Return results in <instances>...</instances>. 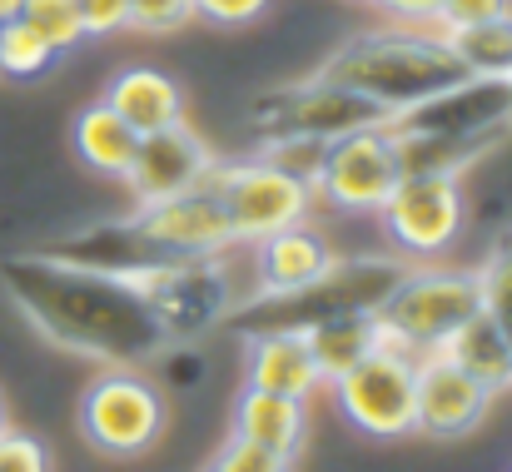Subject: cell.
Returning a JSON list of instances; mask_svg holds the SVG:
<instances>
[{
  "label": "cell",
  "instance_id": "cell-1",
  "mask_svg": "<svg viewBox=\"0 0 512 472\" xmlns=\"http://www.w3.org/2000/svg\"><path fill=\"white\" fill-rule=\"evenodd\" d=\"M0 284L35 333L100 368H150L170 353L165 323L120 274L55 254H15L0 264Z\"/></svg>",
  "mask_w": 512,
  "mask_h": 472
},
{
  "label": "cell",
  "instance_id": "cell-2",
  "mask_svg": "<svg viewBox=\"0 0 512 472\" xmlns=\"http://www.w3.org/2000/svg\"><path fill=\"white\" fill-rule=\"evenodd\" d=\"M319 75L343 85V90H353V95H363L368 105H378L393 120V115L443 95L468 70L453 55V45L443 40V30H433V25H393V30H363V35L343 40L339 50L324 60Z\"/></svg>",
  "mask_w": 512,
  "mask_h": 472
},
{
  "label": "cell",
  "instance_id": "cell-3",
  "mask_svg": "<svg viewBox=\"0 0 512 472\" xmlns=\"http://www.w3.org/2000/svg\"><path fill=\"white\" fill-rule=\"evenodd\" d=\"M403 259H383V254H353L334 259L314 284L289 289V294H249L234 314L224 318L229 333L254 338V333H309L329 318L343 314H373L388 289L403 279Z\"/></svg>",
  "mask_w": 512,
  "mask_h": 472
},
{
  "label": "cell",
  "instance_id": "cell-4",
  "mask_svg": "<svg viewBox=\"0 0 512 472\" xmlns=\"http://www.w3.org/2000/svg\"><path fill=\"white\" fill-rule=\"evenodd\" d=\"M483 309V289H478V269H438V264H418L403 269V279L388 289V299L373 309V323L383 333V343L428 358L438 353L458 323Z\"/></svg>",
  "mask_w": 512,
  "mask_h": 472
},
{
  "label": "cell",
  "instance_id": "cell-5",
  "mask_svg": "<svg viewBox=\"0 0 512 472\" xmlns=\"http://www.w3.org/2000/svg\"><path fill=\"white\" fill-rule=\"evenodd\" d=\"M135 289L145 294V304L155 309V318L165 323L170 343L199 338L209 328H224V318L249 299V289H239V279H234L229 249L165 259L160 269L140 274Z\"/></svg>",
  "mask_w": 512,
  "mask_h": 472
},
{
  "label": "cell",
  "instance_id": "cell-6",
  "mask_svg": "<svg viewBox=\"0 0 512 472\" xmlns=\"http://www.w3.org/2000/svg\"><path fill=\"white\" fill-rule=\"evenodd\" d=\"M80 438L105 458H140L165 438L170 403L145 368H100L80 398Z\"/></svg>",
  "mask_w": 512,
  "mask_h": 472
},
{
  "label": "cell",
  "instance_id": "cell-7",
  "mask_svg": "<svg viewBox=\"0 0 512 472\" xmlns=\"http://www.w3.org/2000/svg\"><path fill=\"white\" fill-rule=\"evenodd\" d=\"M334 398L358 433L378 443L413 438L418 433V358L393 343H378L348 373L334 378Z\"/></svg>",
  "mask_w": 512,
  "mask_h": 472
},
{
  "label": "cell",
  "instance_id": "cell-8",
  "mask_svg": "<svg viewBox=\"0 0 512 472\" xmlns=\"http://www.w3.org/2000/svg\"><path fill=\"white\" fill-rule=\"evenodd\" d=\"M204 184L219 194L234 244H254L274 229H289V224L309 219V209H314V184L294 179L289 169H279L264 155L229 159V164L214 159Z\"/></svg>",
  "mask_w": 512,
  "mask_h": 472
},
{
  "label": "cell",
  "instance_id": "cell-9",
  "mask_svg": "<svg viewBox=\"0 0 512 472\" xmlns=\"http://www.w3.org/2000/svg\"><path fill=\"white\" fill-rule=\"evenodd\" d=\"M463 214V174L448 169H408L378 209L388 244L408 259L448 254L463 234Z\"/></svg>",
  "mask_w": 512,
  "mask_h": 472
},
{
  "label": "cell",
  "instance_id": "cell-10",
  "mask_svg": "<svg viewBox=\"0 0 512 472\" xmlns=\"http://www.w3.org/2000/svg\"><path fill=\"white\" fill-rule=\"evenodd\" d=\"M388 125H393V135H423V140L483 155L512 125V80L463 75L458 85H448L443 95L393 115Z\"/></svg>",
  "mask_w": 512,
  "mask_h": 472
},
{
  "label": "cell",
  "instance_id": "cell-11",
  "mask_svg": "<svg viewBox=\"0 0 512 472\" xmlns=\"http://www.w3.org/2000/svg\"><path fill=\"white\" fill-rule=\"evenodd\" d=\"M378 120H388L378 105H368L363 95L343 90L324 75L279 85V90L259 95L249 110V125L259 130V140H339L348 130H363Z\"/></svg>",
  "mask_w": 512,
  "mask_h": 472
},
{
  "label": "cell",
  "instance_id": "cell-12",
  "mask_svg": "<svg viewBox=\"0 0 512 472\" xmlns=\"http://www.w3.org/2000/svg\"><path fill=\"white\" fill-rule=\"evenodd\" d=\"M398 179H403L398 135L388 130V120H378V125L348 130V135L324 145L319 174H314V194L324 204L343 209V214H378Z\"/></svg>",
  "mask_w": 512,
  "mask_h": 472
},
{
  "label": "cell",
  "instance_id": "cell-13",
  "mask_svg": "<svg viewBox=\"0 0 512 472\" xmlns=\"http://www.w3.org/2000/svg\"><path fill=\"white\" fill-rule=\"evenodd\" d=\"M214 169V150L204 145V135H194L184 120H174L165 130L140 135L135 159L125 169V184L135 194V204H160L184 189H199Z\"/></svg>",
  "mask_w": 512,
  "mask_h": 472
},
{
  "label": "cell",
  "instance_id": "cell-14",
  "mask_svg": "<svg viewBox=\"0 0 512 472\" xmlns=\"http://www.w3.org/2000/svg\"><path fill=\"white\" fill-rule=\"evenodd\" d=\"M488 408H493V393L473 373H463L443 353L418 358V433L423 438L458 443L488 418Z\"/></svg>",
  "mask_w": 512,
  "mask_h": 472
},
{
  "label": "cell",
  "instance_id": "cell-15",
  "mask_svg": "<svg viewBox=\"0 0 512 472\" xmlns=\"http://www.w3.org/2000/svg\"><path fill=\"white\" fill-rule=\"evenodd\" d=\"M135 224L165 249V254H219V249H234V234H229V219H224V204L209 184L199 189H184L174 199L160 204H140L135 209Z\"/></svg>",
  "mask_w": 512,
  "mask_h": 472
},
{
  "label": "cell",
  "instance_id": "cell-16",
  "mask_svg": "<svg viewBox=\"0 0 512 472\" xmlns=\"http://www.w3.org/2000/svg\"><path fill=\"white\" fill-rule=\"evenodd\" d=\"M334 244L309 224H289V229H274L264 239H254V294H289V289H304L314 284L329 264H334Z\"/></svg>",
  "mask_w": 512,
  "mask_h": 472
},
{
  "label": "cell",
  "instance_id": "cell-17",
  "mask_svg": "<svg viewBox=\"0 0 512 472\" xmlns=\"http://www.w3.org/2000/svg\"><path fill=\"white\" fill-rule=\"evenodd\" d=\"M244 343H249V353H244V383L249 388L304 398V403L324 388V373H319L304 333H254Z\"/></svg>",
  "mask_w": 512,
  "mask_h": 472
},
{
  "label": "cell",
  "instance_id": "cell-18",
  "mask_svg": "<svg viewBox=\"0 0 512 472\" xmlns=\"http://www.w3.org/2000/svg\"><path fill=\"white\" fill-rule=\"evenodd\" d=\"M105 105L135 130V135H150V130H165L174 120H184V90L179 80L155 70V65H130L110 80L105 90Z\"/></svg>",
  "mask_w": 512,
  "mask_h": 472
},
{
  "label": "cell",
  "instance_id": "cell-19",
  "mask_svg": "<svg viewBox=\"0 0 512 472\" xmlns=\"http://www.w3.org/2000/svg\"><path fill=\"white\" fill-rule=\"evenodd\" d=\"M304 433H309L304 398H284V393H264V388L244 383V393L234 403V438L294 458L304 448Z\"/></svg>",
  "mask_w": 512,
  "mask_h": 472
},
{
  "label": "cell",
  "instance_id": "cell-20",
  "mask_svg": "<svg viewBox=\"0 0 512 472\" xmlns=\"http://www.w3.org/2000/svg\"><path fill=\"white\" fill-rule=\"evenodd\" d=\"M438 353H443L448 363H458L463 373H473L493 398L512 388V338L483 314V309L468 318V323H458L453 338H448Z\"/></svg>",
  "mask_w": 512,
  "mask_h": 472
},
{
  "label": "cell",
  "instance_id": "cell-21",
  "mask_svg": "<svg viewBox=\"0 0 512 472\" xmlns=\"http://www.w3.org/2000/svg\"><path fill=\"white\" fill-rule=\"evenodd\" d=\"M70 145H75V155H80V164H85L90 174L125 179L140 135H135V130H130L105 100H95V105H85V110L75 115V125H70Z\"/></svg>",
  "mask_w": 512,
  "mask_h": 472
},
{
  "label": "cell",
  "instance_id": "cell-22",
  "mask_svg": "<svg viewBox=\"0 0 512 472\" xmlns=\"http://www.w3.org/2000/svg\"><path fill=\"white\" fill-rule=\"evenodd\" d=\"M304 338H309V348H314V363H319L324 383H334V378H339V373H348V368H353L368 348H378V343H383V333H378L373 314L329 318V323L309 328Z\"/></svg>",
  "mask_w": 512,
  "mask_h": 472
},
{
  "label": "cell",
  "instance_id": "cell-23",
  "mask_svg": "<svg viewBox=\"0 0 512 472\" xmlns=\"http://www.w3.org/2000/svg\"><path fill=\"white\" fill-rule=\"evenodd\" d=\"M443 40L453 45V55L463 60L468 75H488V80H512V10L463 25V30H443Z\"/></svg>",
  "mask_w": 512,
  "mask_h": 472
},
{
  "label": "cell",
  "instance_id": "cell-24",
  "mask_svg": "<svg viewBox=\"0 0 512 472\" xmlns=\"http://www.w3.org/2000/svg\"><path fill=\"white\" fill-rule=\"evenodd\" d=\"M55 60H60V50L35 25H25L20 15L0 25V75L5 80H20V85L25 80H40V75L55 70Z\"/></svg>",
  "mask_w": 512,
  "mask_h": 472
},
{
  "label": "cell",
  "instance_id": "cell-25",
  "mask_svg": "<svg viewBox=\"0 0 512 472\" xmlns=\"http://www.w3.org/2000/svg\"><path fill=\"white\" fill-rule=\"evenodd\" d=\"M20 20L35 25L60 55L75 50L80 40H90V35H85V20H80V10H75V0H25V5H20Z\"/></svg>",
  "mask_w": 512,
  "mask_h": 472
},
{
  "label": "cell",
  "instance_id": "cell-26",
  "mask_svg": "<svg viewBox=\"0 0 512 472\" xmlns=\"http://www.w3.org/2000/svg\"><path fill=\"white\" fill-rule=\"evenodd\" d=\"M478 289H483V314L512 338V239L488 254V264L478 269Z\"/></svg>",
  "mask_w": 512,
  "mask_h": 472
},
{
  "label": "cell",
  "instance_id": "cell-27",
  "mask_svg": "<svg viewBox=\"0 0 512 472\" xmlns=\"http://www.w3.org/2000/svg\"><path fill=\"white\" fill-rule=\"evenodd\" d=\"M204 472H294V458L269 453V448H259V443H244V438H229V443L209 458Z\"/></svg>",
  "mask_w": 512,
  "mask_h": 472
},
{
  "label": "cell",
  "instance_id": "cell-28",
  "mask_svg": "<svg viewBox=\"0 0 512 472\" xmlns=\"http://www.w3.org/2000/svg\"><path fill=\"white\" fill-rule=\"evenodd\" d=\"M324 145H329V140H264V150H259V155L274 159L279 169H289L294 179L314 184L319 159H324Z\"/></svg>",
  "mask_w": 512,
  "mask_h": 472
},
{
  "label": "cell",
  "instance_id": "cell-29",
  "mask_svg": "<svg viewBox=\"0 0 512 472\" xmlns=\"http://www.w3.org/2000/svg\"><path fill=\"white\" fill-rule=\"evenodd\" d=\"M184 20H194V5L189 0H130V30L170 35Z\"/></svg>",
  "mask_w": 512,
  "mask_h": 472
},
{
  "label": "cell",
  "instance_id": "cell-30",
  "mask_svg": "<svg viewBox=\"0 0 512 472\" xmlns=\"http://www.w3.org/2000/svg\"><path fill=\"white\" fill-rule=\"evenodd\" d=\"M512 0H438L433 10V30H463V25H478V20H493V15H508Z\"/></svg>",
  "mask_w": 512,
  "mask_h": 472
},
{
  "label": "cell",
  "instance_id": "cell-31",
  "mask_svg": "<svg viewBox=\"0 0 512 472\" xmlns=\"http://www.w3.org/2000/svg\"><path fill=\"white\" fill-rule=\"evenodd\" d=\"M0 472H50V453L30 433H0Z\"/></svg>",
  "mask_w": 512,
  "mask_h": 472
},
{
  "label": "cell",
  "instance_id": "cell-32",
  "mask_svg": "<svg viewBox=\"0 0 512 472\" xmlns=\"http://www.w3.org/2000/svg\"><path fill=\"white\" fill-rule=\"evenodd\" d=\"M85 35H120L130 30V0H75Z\"/></svg>",
  "mask_w": 512,
  "mask_h": 472
},
{
  "label": "cell",
  "instance_id": "cell-33",
  "mask_svg": "<svg viewBox=\"0 0 512 472\" xmlns=\"http://www.w3.org/2000/svg\"><path fill=\"white\" fill-rule=\"evenodd\" d=\"M194 5V20H209V25H249L259 20L274 0H189Z\"/></svg>",
  "mask_w": 512,
  "mask_h": 472
},
{
  "label": "cell",
  "instance_id": "cell-34",
  "mask_svg": "<svg viewBox=\"0 0 512 472\" xmlns=\"http://www.w3.org/2000/svg\"><path fill=\"white\" fill-rule=\"evenodd\" d=\"M373 5L403 25H433V10H438V0H373Z\"/></svg>",
  "mask_w": 512,
  "mask_h": 472
},
{
  "label": "cell",
  "instance_id": "cell-35",
  "mask_svg": "<svg viewBox=\"0 0 512 472\" xmlns=\"http://www.w3.org/2000/svg\"><path fill=\"white\" fill-rule=\"evenodd\" d=\"M20 5H25V0H0V25H5V20H15V15H20Z\"/></svg>",
  "mask_w": 512,
  "mask_h": 472
},
{
  "label": "cell",
  "instance_id": "cell-36",
  "mask_svg": "<svg viewBox=\"0 0 512 472\" xmlns=\"http://www.w3.org/2000/svg\"><path fill=\"white\" fill-rule=\"evenodd\" d=\"M0 433H5V398H0Z\"/></svg>",
  "mask_w": 512,
  "mask_h": 472
},
{
  "label": "cell",
  "instance_id": "cell-37",
  "mask_svg": "<svg viewBox=\"0 0 512 472\" xmlns=\"http://www.w3.org/2000/svg\"><path fill=\"white\" fill-rule=\"evenodd\" d=\"M358 5H373V0H358Z\"/></svg>",
  "mask_w": 512,
  "mask_h": 472
}]
</instances>
